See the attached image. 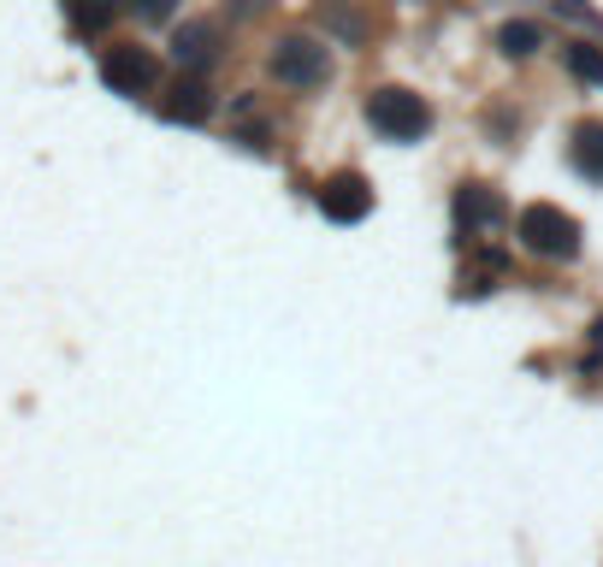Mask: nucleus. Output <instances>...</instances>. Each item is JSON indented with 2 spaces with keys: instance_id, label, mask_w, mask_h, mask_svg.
Returning a JSON list of instances; mask_svg holds the SVG:
<instances>
[{
  "instance_id": "f257e3e1",
  "label": "nucleus",
  "mask_w": 603,
  "mask_h": 567,
  "mask_svg": "<svg viewBox=\"0 0 603 567\" xmlns=\"http://www.w3.org/2000/svg\"><path fill=\"white\" fill-rule=\"evenodd\" d=\"M514 237H521L532 254H550V261H574V254H580V225L562 208H550V201H532V208H521V219H514Z\"/></svg>"
},
{
  "instance_id": "f03ea898",
  "label": "nucleus",
  "mask_w": 603,
  "mask_h": 567,
  "mask_svg": "<svg viewBox=\"0 0 603 567\" xmlns=\"http://www.w3.org/2000/svg\"><path fill=\"white\" fill-rule=\"evenodd\" d=\"M367 118H373V130L391 136V143H415V136L433 125L426 101L408 95V90H373V95H367Z\"/></svg>"
},
{
  "instance_id": "7ed1b4c3",
  "label": "nucleus",
  "mask_w": 603,
  "mask_h": 567,
  "mask_svg": "<svg viewBox=\"0 0 603 567\" xmlns=\"http://www.w3.org/2000/svg\"><path fill=\"white\" fill-rule=\"evenodd\" d=\"M154 77H160V65H154L148 48H107L101 54V83L113 95H148Z\"/></svg>"
},
{
  "instance_id": "20e7f679",
  "label": "nucleus",
  "mask_w": 603,
  "mask_h": 567,
  "mask_svg": "<svg viewBox=\"0 0 603 567\" xmlns=\"http://www.w3.org/2000/svg\"><path fill=\"white\" fill-rule=\"evenodd\" d=\"M320 213L337 219V225H361V219L373 213L367 178H355V171H337V178H325V183H320Z\"/></svg>"
},
{
  "instance_id": "39448f33",
  "label": "nucleus",
  "mask_w": 603,
  "mask_h": 567,
  "mask_svg": "<svg viewBox=\"0 0 603 567\" xmlns=\"http://www.w3.org/2000/svg\"><path fill=\"white\" fill-rule=\"evenodd\" d=\"M272 77H279V83H297V90L320 83V77H325V48L308 42V36H284L279 48H272Z\"/></svg>"
},
{
  "instance_id": "423d86ee",
  "label": "nucleus",
  "mask_w": 603,
  "mask_h": 567,
  "mask_svg": "<svg viewBox=\"0 0 603 567\" xmlns=\"http://www.w3.org/2000/svg\"><path fill=\"white\" fill-rule=\"evenodd\" d=\"M171 54H178V65H189V72H201V65H214V54H219V30L214 24H184L178 36H171Z\"/></svg>"
},
{
  "instance_id": "0eeeda50",
  "label": "nucleus",
  "mask_w": 603,
  "mask_h": 567,
  "mask_svg": "<svg viewBox=\"0 0 603 567\" xmlns=\"http://www.w3.org/2000/svg\"><path fill=\"white\" fill-rule=\"evenodd\" d=\"M503 201H497V189L486 183H461V196H456V219L461 225H503Z\"/></svg>"
},
{
  "instance_id": "6e6552de",
  "label": "nucleus",
  "mask_w": 603,
  "mask_h": 567,
  "mask_svg": "<svg viewBox=\"0 0 603 567\" xmlns=\"http://www.w3.org/2000/svg\"><path fill=\"white\" fill-rule=\"evenodd\" d=\"M166 118H171V125H201V118H208L214 113V95L208 90H201V83L196 77H189V83H178V90H171L166 95V107H160Z\"/></svg>"
},
{
  "instance_id": "1a4fd4ad",
  "label": "nucleus",
  "mask_w": 603,
  "mask_h": 567,
  "mask_svg": "<svg viewBox=\"0 0 603 567\" xmlns=\"http://www.w3.org/2000/svg\"><path fill=\"white\" fill-rule=\"evenodd\" d=\"M568 154H574V166L585 171V178L603 183V125H580V130H574V148H568Z\"/></svg>"
},
{
  "instance_id": "9d476101",
  "label": "nucleus",
  "mask_w": 603,
  "mask_h": 567,
  "mask_svg": "<svg viewBox=\"0 0 603 567\" xmlns=\"http://www.w3.org/2000/svg\"><path fill=\"white\" fill-rule=\"evenodd\" d=\"M562 65L585 83H603V48H592V42H562Z\"/></svg>"
},
{
  "instance_id": "9b49d317",
  "label": "nucleus",
  "mask_w": 603,
  "mask_h": 567,
  "mask_svg": "<svg viewBox=\"0 0 603 567\" xmlns=\"http://www.w3.org/2000/svg\"><path fill=\"white\" fill-rule=\"evenodd\" d=\"M539 24H527V19H514V24H503L497 30V48H503L509 60H527V54H539Z\"/></svg>"
},
{
  "instance_id": "f8f14e48",
  "label": "nucleus",
  "mask_w": 603,
  "mask_h": 567,
  "mask_svg": "<svg viewBox=\"0 0 603 567\" xmlns=\"http://www.w3.org/2000/svg\"><path fill=\"white\" fill-rule=\"evenodd\" d=\"M65 19H72V30H83V36H95V30H107V19H113V0H65Z\"/></svg>"
},
{
  "instance_id": "ddd939ff",
  "label": "nucleus",
  "mask_w": 603,
  "mask_h": 567,
  "mask_svg": "<svg viewBox=\"0 0 603 567\" xmlns=\"http://www.w3.org/2000/svg\"><path fill=\"white\" fill-rule=\"evenodd\" d=\"M171 7H178V0H131V12H136V19H154V24L171 19Z\"/></svg>"
},
{
  "instance_id": "4468645a",
  "label": "nucleus",
  "mask_w": 603,
  "mask_h": 567,
  "mask_svg": "<svg viewBox=\"0 0 603 567\" xmlns=\"http://www.w3.org/2000/svg\"><path fill=\"white\" fill-rule=\"evenodd\" d=\"M597 343H603V319H597Z\"/></svg>"
}]
</instances>
